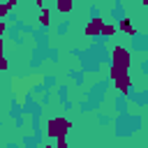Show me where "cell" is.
<instances>
[{
	"label": "cell",
	"mask_w": 148,
	"mask_h": 148,
	"mask_svg": "<svg viewBox=\"0 0 148 148\" xmlns=\"http://www.w3.org/2000/svg\"><path fill=\"white\" fill-rule=\"evenodd\" d=\"M42 148H56V146H51V143H46V146H42Z\"/></svg>",
	"instance_id": "2e32d148"
},
{
	"label": "cell",
	"mask_w": 148,
	"mask_h": 148,
	"mask_svg": "<svg viewBox=\"0 0 148 148\" xmlns=\"http://www.w3.org/2000/svg\"><path fill=\"white\" fill-rule=\"evenodd\" d=\"M9 12H12V9H9V5H7V2H0V18H7V16H9Z\"/></svg>",
	"instance_id": "9c48e42d"
},
{
	"label": "cell",
	"mask_w": 148,
	"mask_h": 148,
	"mask_svg": "<svg viewBox=\"0 0 148 148\" xmlns=\"http://www.w3.org/2000/svg\"><path fill=\"white\" fill-rule=\"evenodd\" d=\"M102 25H104V18H102V16H92V18L86 23V28H83L86 37H97V35H102Z\"/></svg>",
	"instance_id": "3957f363"
},
{
	"label": "cell",
	"mask_w": 148,
	"mask_h": 148,
	"mask_svg": "<svg viewBox=\"0 0 148 148\" xmlns=\"http://www.w3.org/2000/svg\"><path fill=\"white\" fill-rule=\"evenodd\" d=\"M39 25H44V28H49V25H51V12H49L46 7H42V9H39Z\"/></svg>",
	"instance_id": "52a82bcc"
},
{
	"label": "cell",
	"mask_w": 148,
	"mask_h": 148,
	"mask_svg": "<svg viewBox=\"0 0 148 148\" xmlns=\"http://www.w3.org/2000/svg\"><path fill=\"white\" fill-rule=\"evenodd\" d=\"M146 148H148V146H146Z\"/></svg>",
	"instance_id": "ac0fdd59"
},
{
	"label": "cell",
	"mask_w": 148,
	"mask_h": 148,
	"mask_svg": "<svg viewBox=\"0 0 148 148\" xmlns=\"http://www.w3.org/2000/svg\"><path fill=\"white\" fill-rule=\"evenodd\" d=\"M116 32H118V28H116L113 23H104V25H102V37H113Z\"/></svg>",
	"instance_id": "ba28073f"
},
{
	"label": "cell",
	"mask_w": 148,
	"mask_h": 148,
	"mask_svg": "<svg viewBox=\"0 0 148 148\" xmlns=\"http://www.w3.org/2000/svg\"><path fill=\"white\" fill-rule=\"evenodd\" d=\"M2 56H5V39L0 37V58H2Z\"/></svg>",
	"instance_id": "4fadbf2b"
},
{
	"label": "cell",
	"mask_w": 148,
	"mask_h": 148,
	"mask_svg": "<svg viewBox=\"0 0 148 148\" xmlns=\"http://www.w3.org/2000/svg\"><path fill=\"white\" fill-rule=\"evenodd\" d=\"M111 65L123 67V69H130V65H132L130 51H127L125 46H113V49H111Z\"/></svg>",
	"instance_id": "7a4b0ae2"
},
{
	"label": "cell",
	"mask_w": 148,
	"mask_h": 148,
	"mask_svg": "<svg viewBox=\"0 0 148 148\" xmlns=\"http://www.w3.org/2000/svg\"><path fill=\"white\" fill-rule=\"evenodd\" d=\"M116 28H118L120 32H125L127 37H134V35H136V28H134V25H132V23H130L127 18H120V23H118Z\"/></svg>",
	"instance_id": "5b68a950"
},
{
	"label": "cell",
	"mask_w": 148,
	"mask_h": 148,
	"mask_svg": "<svg viewBox=\"0 0 148 148\" xmlns=\"http://www.w3.org/2000/svg\"><path fill=\"white\" fill-rule=\"evenodd\" d=\"M72 130V123L67 118H51L46 123V134L51 139H58V136H67V132Z\"/></svg>",
	"instance_id": "6da1fadb"
},
{
	"label": "cell",
	"mask_w": 148,
	"mask_h": 148,
	"mask_svg": "<svg viewBox=\"0 0 148 148\" xmlns=\"http://www.w3.org/2000/svg\"><path fill=\"white\" fill-rule=\"evenodd\" d=\"M56 9L60 14H69L74 9V0H56Z\"/></svg>",
	"instance_id": "8992f818"
},
{
	"label": "cell",
	"mask_w": 148,
	"mask_h": 148,
	"mask_svg": "<svg viewBox=\"0 0 148 148\" xmlns=\"http://www.w3.org/2000/svg\"><path fill=\"white\" fill-rule=\"evenodd\" d=\"M56 148H69V146H67V139H65V136H58V139H56Z\"/></svg>",
	"instance_id": "30bf717a"
},
{
	"label": "cell",
	"mask_w": 148,
	"mask_h": 148,
	"mask_svg": "<svg viewBox=\"0 0 148 148\" xmlns=\"http://www.w3.org/2000/svg\"><path fill=\"white\" fill-rule=\"evenodd\" d=\"M32 2H35V5H37V7H39V9H42V7H44V2H42V0H32Z\"/></svg>",
	"instance_id": "9a60e30c"
},
{
	"label": "cell",
	"mask_w": 148,
	"mask_h": 148,
	"mask_svg": "<svg viewBox=\"0 0 148 148\" xmlns=\"http://www.w3.org/2000/svg\"><path fill=\"white\" fill-rule=\"evenodd\" d=\"M139 2H141V5H146V7H148V0H139Z\"/></svg>",
	"instance_id": "e0dca14e"
},
{
	"label": "cell",
	"mask_w": 148,
	"mask_h": 148,
	"mask_svg": "<svg viewBox=\"0 0 148 148\" xmlns=\"http://www.w3.org/2000/svg\"><path fill=\"white\" fill-rule=\"evenodd\" d=\"M5 32H7V21H5V18H0V37H2Z\"/></svg>",
	"instance_id": "7c38bea8"
},
{
	"label": "cell",
	"mask_w": 148,
	"mask_h": 148,
	"mask_svg": "<svg viewBox=\"0 0 148 148\" xmlns=\"http://www.w3.org/2000/svg\"><path fill=\"white\" fill-rule=\"evenodd\" d=\"M7 69H9V60L2 56V58H0V72H7Z\"/></svg>",
	"instance_id": "8fae6325"
},
{
	"label": "cell",
	"mask_w": 148,
	"mask_h": 148,
	"mask_svg": "<svg viewBox=\"0 0 148 148\" xmlns=\"http://www.w3.org/2000/svg\"><path fill=\"white\" fill-rule=\"evenodd\" d=\"M5 2L9 5V9H14V7H16V0H5Z\"/></svg>",
	"instance_id": "5bb4252c"
},
{
	"label": "cell",
	"mask_w": 148,
	"mask_h": 148,
	"mask_svg": "<svg viewBox=\"0 0 148 148\" xmlns=\"http://www.w3.org/2000/svg\"><path fill=\"white\" fill-rule=\"evenodd\" d=\"M111 81L116 83V88H118L123 95H127V92H130V88H132V79H130L127 69H125V72H120V74H118L116 79H111Z\"/></svg>",
	"instance_id": "277c9868"
}]
</instances>
